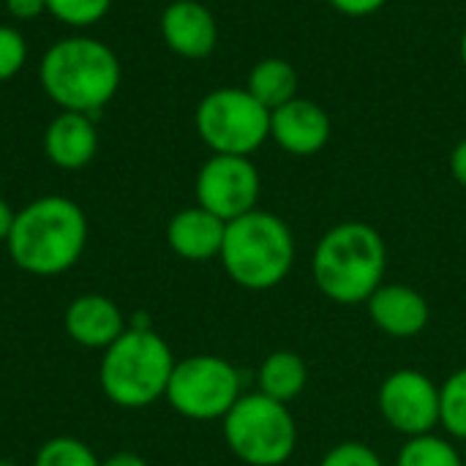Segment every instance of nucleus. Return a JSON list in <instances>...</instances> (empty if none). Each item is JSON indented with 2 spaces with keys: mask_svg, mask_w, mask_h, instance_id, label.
Here are the masks:
<instances>
[{
  "mask_svg": "<svg viewBox=\"0 0 466 466\" xmlns=\"http://www.w3.org/2000/svg\"><path fill=\"white\" fill-rule=\"evenodd\" d=\"M0 466H16L14 461H0Z\"/></svg>",
  "mask_w": 466,
  "mask_h": 466,
  "instance_id": "obj_31",
  "label": "nucleus"
},
{
  "mask_svg": "<svg viewBox=\"0 0 466 466\" xmlns=\"http://www.w3.org/2000/svg\"><path fill=\"white\" fill-rule=\"evenodd\" d=\"M112 8V0H46V14L60 25L85 30L98 25Z\"/></svg>",
  "mask_w": 466,
  "mask_h": 466,
  "instance_id": "obj_22",
  "label": "nucleus"
},
{
  "mask_svg": "<svg viewBox=\"0 0 466 466\" xmlns=\"http://www.w3.org/2000/svg\"><path fill=\"white\" fill-rule=\"evenodd\" d=\"M14 216H16V210L0 197V243L5 246V240H8V235H11V227H14Z\"/></svg>",
  "mask_w": 466,
  "mask_h": 466,
  "instance_id": "obj_29",
  "label": "nucleus"
},
{
  "mask_svg": "<svg viewBox=\"0 0 466 466\" xmlns=\"http://www.w3.org/2000/svg\"><path fill=\"white\" fill-rule=\"evenodd\" d=\"M87 248L85 210L60 194H46L27 202L14 216L5 251L11 262L38 279L68 273Z\"/></svg>",
  "mask_w": 466,
  "mask_h": 466,
  "instance_id": "obj_1",
  "label": "nucleus"
},
{
  "mask_svg": "<svg viewBox=\"0 0 466 466\" xmlns=\"http://www.w3.org/2000/svg\"><path fill=\"white\" fill-rule=\"evenodd\" d=\"M46 158L66 172L87 167L98 153V131L93 115L82 112H57L44 131Z\"/></svg>",
  "mask_w": 466,
  "mask_h": 466,
  "instance_id": "obj_15",
  "label": "nucleus"
},
{
  "mask_svg": "<svg viewBox=\"0 0 466 466\" xmlns=\"http://www.w3.org/2000/svg\"><path fill=\"white\" fill-rule=\"evenodd\" d=\"M377 410L404 440L440 429V385L418 369L390 371L377 390Z\"/></svg>",
  "mask_w": 466,
  "mask_h": 466,
  "instance_id": "obj_10",
  "label": "nucleus"
},
{
  "mask_svg": "<svg viewBox=\"0 0 466 466\" xmlns=\"http://www.w3.org/2000/svg\"><path fill=\"white\" fill-rule=\"evenodd\" d=\"M101 466H147V461L139 456V453H131V451H117L112 456H106Z\"/></svg>",
  "mask_w": 466,
  "mask_h": 466,
  "instance_id": "obj_28",
  "label": "nucleus"
},
{
  "mask_svg": "<svg viewBox=\"0 0 466 466\" xmlns=\"http://www.w3.org/2000/svg\"><path fill=\"white\" fill-rule=\"evenodd\" d=\"M194 194L199 208L210 210L213 216L229 224L257 210L262 194V177L248 156L213 153L197 172Z\"/></svg>",
  "mask_w": 466,
  "mask_h": 466,
  "instance_id": "obj_9",
  "label": "nucleus"
},
{
  "mask_svg": "<svg viewBox=\"0 0 466 466\" xmlns=\"http://www.w3.org/2000/svg\"><path fill=\"white\" fill-rule=\"evenodd\" d=\"M339 14H344V16H355V19H360V16H371V14H377L380 8H385L388 5V0H328Z\"/></svg>",
  "mask_w": 466,
  "mask_h": 466,
  "instance_id": "obj_25",
  "label": "nucleus"
},
{
  "mask_svg": "<svg viewBox=\"0 0 466 466\" xmlns=\"http://www.w3.org/2000/svg\"><path fill=\"white\" fill-rule=\"evenodd\" d=\"M385 238L366 221H341L330 227L311 257L314 287L339 306L366 303L385 284Z\"/></svg>",
  "mask_w": 466,
  "mask_h": 466,
  "instance_id": "obj_2",
  "label": "nucleus"
},
{
  "mask_svg": "<svg viewBox=\"0 0 466 466\" xmlns=\"http://www.w3.org/2000/svg\"><path fill=\"white\" fill-rule=\"evenodd\" d=\"M240 396L243 377L227 358L188 355L175 363L164 399L180 418L208 423L224 420Z\"/></svg>",
  "mask_w": 466,
  "mask_h": 466,
  "instance_id": "obj_8",
  "label": "nucleus"
},
{
  "mask_svg": "<svg viewBox=\"0 0 466 466\" xmlns=\"http://www.w3.org/2000/svg\"><path fill=\"white\" fill-rule=\"evenodd\" d=\"M295 254L298 246L292 227L281 216L257 208L227 224L218 259L238 287L268 292L292 273Z\"/></svg>",
  "mask_w": 466,
  "mask_h": 466,
  "instance_id": "obj_4",
  "label": "nucleus"
},
{
  "mask_svg": "<svg viewBox=\"0 0 466 466\" xmlns=\"http://www.w3.org/2000/svg\"><path fill=\"white\" fill-rule=\"evenodd\" d=\"M369 319L390 339H415L429 328L431 306L410 284H382L366 303Z\"/></svg>",
  "mask_w": 466,
  "mask_h": 466,
  "instance_id": "obj_13",
  "label": "nucleus"
},
{
  "mask_svg": "<svg viewBox=\"0 0 466 466\" xmlns=\"http://www.w3.org/2000/svg\"><path fill=\"white\" fill-rule=\"evenodd\" d=\"M309 385V366L303 355L292 350H276L265 355L257 369V390L273 401L292 404Z\"/></svg>",
  "mask_w": 466,
  "mask_h": 466,
  "instance_id": "obj_17",
  "label": "nucleus"
},
{
  "mask_svg": "<svg viewBox=\"0 0 466 466\" xmlns=\"http://www.w3.org/2000/svg\"><path fill=\"white\" fill-rule=\"evenodd\" d=\"M224 442L246 466H284L298 451V423L289 404L259 390L243 393L221 420Z\"/></svg>",
  "mask_w": 466,
  "mask_h": 466,
  "instance_id": "obj_6",
  "label": "nucleus"
},
{
  "mask_svg": "<svg viewBox=\"0 0 466 466\" xmlns=\"http://www.w3.org/2000/svg\"><path fill=\"white\" fill-rule=\"evenodd\" d=\"M158 27L167 49L186 60H202L213 55L218 44V22L199 0H172L161 11Z\"/></svg>",
  "mask_w": 466,
  "mask_h": 466,
  "instance_id": "obj_12",
  "label": "nucleus"
},
{
  "mask_svg": "<svg viewBox=\"0 0 466 466\" xmlns=\"http://www.w3.org/2000/svg\"><path fill=\"white\" fill-rule=\"evenodd\" d=\"M33 466H101V459L76 437H52L38 448Z\"/></svg>",
  "mask_w": 466,
  "mask_h": 466,
  "instance_id": "obj_21",
  "label": "nucleus"
},
{
  "mask_svg": "<svg viewBox=\"0 0 466 466\" xmlns=\"http://www.w3.org/2000/svg\"><path fill=\"white\" fill-rule=\"evenodd\" d=\"M451 175L461 188H466V139H461L451 153Z\"/></svg>",
  "mask_w": 466,
  "mask_h": 466,
  "instance_id": "obj_27",
  "label": "nucleus"
},
{
  "mask_svg": "<svg viewBox=\"0 0 466 466\" xmlns=\"http://www.w3.org/2000/svg\"><path fill=\"white\" fill-rule=\"evenodd\" d=\"M194 128L213 153L251 158L270 139V109L246 87H218L197 104Z\"/></svg>",
  "mask_w": 466,
  "mask_h": 466,
  "instance_id": "obj_7",
  "label": "nucleus"
},
{
  "mask_svg": "<svg viewBox=\"0 0 466 466\" xmlns=\"http://www.w3.org/2000/svg\"><path fill=\"white\" fill-rule=\"evenodd\" d=\"M396 466H464V456L451 437L431 431L407 440L396 456Z\"/></svg>",
  "mask_w": 466,
  "mask_h": 466,
  "instance_id": "obj_19",
  "label": "nucleus"
},
{
  "mask_svg": "<svg viewBox=\"0 0 466 466\" xmlns=\"http://www.w3.org/2000/svg\"><path fill=\"white\" fill-rule=\"evenodd\" d=\"M317 466H385L380 453L366 445V442H358V440H347V442H339L333 445L322 461Z\"/></svg>",
  "mask_w": 466,
  "mask_h": 466,
  "instance_id": "obj_24",
  "label": "nucleus"
},
{
  "mask_svg": "<svg viewBox=\"0 0 466 466\" xmlns=\"http://www.w3.org/2000/svg\"><path fill=\"white\" fill-rule=\"evenodd\" d=\"M227 221L213 216L210 210L191 205L177 210L167 224V243L172 254H177L186 262H208L218 259L224 246Z\"/></svg>",
  "mask_w": 466,
  "mask_h": 466,
  "instance_id": "obj_16",
  "label": "nucleus"
},
{
  "mask_svg": "<svg viewBox=\"0 0 466 466\" xmlns=\"http://www.w3.org/2000/svg\"><path fill=\"white\" fill-rule=\"evenodd\" d=\"M459 55H461V63L466 66V27L464 33H461V41H459Z\"/></svg>",
  "mask_w": 466,
  "mask_h": 466,
  "instance_id": "obj_30",
  "label": "nucleus"
},
{
  "mask_svg": "<svg viewBox=\"0 0 466 466\" xmlns=\"http://www.w3.org/2000/svg\"><path fill=\"white\" fill-rule=\"evenodd\" d=\"M177 358L172 347L150 325H128L112 341L98 363V385L104 396L120 410H145L167 396Z\"/></svg>",
  "mask_w": 466,
  "mask_h": 466,
  "instance_id": "obj_5",
  "label": "nucleus"
},
{
  "mask_svg": "<svg viewBox=\"0 0 466 466\" xmlns=\"http://www.w3.org/2000/svg\"><path fill=\"white\" fill-rule=\"evenodd\" d=\"M5 11L11 19L33 22L41 14H46V0H5Z\"/></svg>",
  "mask_w": 466,
  "mask_h": 466,
  "instance_id": "obj_26",
  "label": "nucleus"
},
{
  "mask_svg": "<svg viewBox=\"0 0 466 466\" xmlns=\"http://www.w3.org/2000/svg\"><path fill=\"white\" fill-rule=\"evenodd\" d=\"M440 426L451 440L466 442V366L440 385Z\"/></svg>",
  "mask_w": 466,
  "mask_h": 466,
  "instance_id": "obj_20",
  "label": "nucleus"
},
{
  "mask_svg": "<svg viewBox=\"0 0 466 466\" xmlns=\"http://www.w3.org/2000/svg\"><path fill=\"white\" fill-rule=\"evenodd\" d=\"M63 328L74 344L104 352L112 341H117L126 333L128 325L115 300H109L106 295L87 292L68 303L63 314Z\"/></svg>",
  "mask_w": 466,
  "mask_h": 466,
  "instance_id": "obj_14",
  "label": "nucleus"
},
{
  "mask_svg": "<svg viewBox=\"0 0 466 466\" xmlns=\"http://www.w3.org/2000/svg\"><path fill=\"white\" fill-rule=\"evenodd\" d=\"M38 79L60 112L96 115L115 98L123 68L112 46L104 41L93 35H68L44 52Z\"/></svg>",
  "mask_w": 466,
  "mask_h": 466,
  "instance_id": "obj_3",
  "label": "nucleus"
},
{
  "mask_svg": "<svg viewBox=\"0 0 466 466\" xmlns=\"http://www.w3.org/2000/svg\"><path fill=\"white\" fill-rule=\"evenodd\" d=\"M333 134V120L322 104L311 98H292L270 112V139L289 156H317Z\"/></svg>",
  "mask_w": 466,
  "mask_h": 466,
  "instance_id": "obj_11",
  "label": "nucleus"
},
{
  "mask_svg": "<svg viewBox=\"0 0 466 466\" xmlns=\"http://www.w3.org/2000/svg\"><path fill=\"white\" fill-rule=\"evenodd\" d=\"M246 90L265 106V109H279L287 101L298 98V71L289 60L284 57H262L254 63L246 79Z\"/></svg>",
  "mask_w": 466,
  "mask_h": 466,
  "instance_id": "obj_18",
  "label": "nucleus"
},
{
  "mask_svg": "<svg viewBox=\"0 0 466 466\" xmlns=\"http://www.w3.org/2000/svg\"><path fill=\"white\" fill-rule=\"evenodd\" d=\"M27 63V41L14 25H0V82L14 79Z\"/></svg>",
  "mask_w": 466,
  "mask_h": 466,
  "instance_id": "obj_23",
  "label": "nucleus"
}]
</instances>
